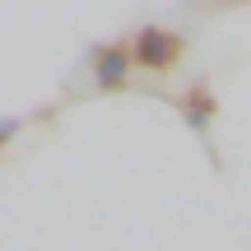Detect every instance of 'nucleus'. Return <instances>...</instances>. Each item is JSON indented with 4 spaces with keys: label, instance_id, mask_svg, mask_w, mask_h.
Returning a JSON list of instances; mask_svg holds the SVG:
<instances>
[{
    "label": "nucleus",
    "instance_id": "nucleus-2",
    "mask_svg": "<svg viewBox=\"0 0 251 251\" xmlns=\"http://www.w3.org/2000/svg\"><path fill=\"white\" fill-rule=\"evenodd\" d=\"M93 75H98V89H121L126 75H130V51H121V47H107V51H98V65H93Z\"/></svg>",
    "mask_w": 251,
    "mask_h": 251
},
{
    "label": "nucleus",
    "instance_id": "nucleus-4",
    "mask_svg": "<svg viewBox=\"0 0 251 251\" xmlns=\"http://www.w3.org/2000/svg\"><path fill=\"white\" fill-rule=\"evenodd\" d=\"M14 130H19V121H0V140H9Z\"/></svg>",
    "mask_w": 251,
    "mask_h": 251
},
{
    "label": "nucleus",
    "instance_id": "nucleus-3",
    "mask_svg": "<svg viewBox=\"0 0 251 251\" xmlns=\"http://www.w3.org/2000/svg\"><path fill=\"white\" fill-rule=\"evenodd\" d=\"M181 112H186L191 130H205V126H209V112H214V107H209V93H205V89H196V93L186 98V107H181Z\"/></svg>",
    "mask_w": 251,
    "mask_h": 251
},
{
    "label": "nucleus",
    "instance_id": "nucleus-1",
    "mask_svg": "<svg viewBox=\"0 0 251 251\" xmlns=\"http://www.w3.org/2000/svg\"><path fill=\"white\" fill-rule=\"evenodd\" d=\"M177 51H181V37L163 33V28H144V33L135 37V61L149 65V70H168V65L177 61Z\"/></svg>",
    "mask_w": 251,
    "mask_h": 251
}]
</instances>
